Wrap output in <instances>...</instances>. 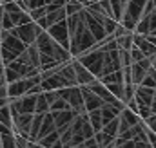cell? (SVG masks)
Masks as SVG:
<instances>
[{
  "label": "cell",
  "mask_w": 156,
  "mask_h": 148,
  "mask_svg": "<svg viewBox=\"0 0 156 148\" xmlns=\"http://www.w3.org/2000/svg\"><path fill=\"white\" fill-rule=\"evenodd\" d=\"M35 45H37V49H38L40 54H47V56H53L55 60H58V62H69L73 56H71V52L66 49V47H62L58 42H55L53 38L47 35V31H42L37 40H35Z\"/></svg>",
  "instance_id": "cell-1"
},
{
  "label": "cell",
  "mask_w": 156,
  "mask_h": 148,
  "mask_svg": "<svg viewBox=\"0 0 156 148\" xmlns=\"http://www.w3.org/2000/svg\"><path fill=\"white\" fill-rule=\"evenodd\" d=\"M27 45H24L18 38L15 36L11 31H0V56L4 65L16 60L18 54L26 49Z\"/></svg>",
  "instance_id": "cell-2"
},
{
  "label": "cell",
  "mask_w": 156,
  "mask_h": 148,
  "mask_svg": "<svg viewBox=\"0 0 156 148\" xmlns=\"http://www.w3.org/2000/svg\"><path fill=\"white\" fill-rule=\"evenodd\" d=\"M145 4H147V0H129L127 5H125V11L122 15L120 24L125 29L134 31V27H136V24H138V20H140L142 13L145 9Z\"/></svg>",
  "instance_id": "cell-3"
},
{
  "label": "cell",
  "mask_w": 156,
  "mask_h": 148,
  "mask_svg": "<svg viewBox=\"0 0 156 148\" xmlns=\"http://www.w3.org/2000/svg\"><path fill=\"white\" fill-rule=\"evenodd\" d=\"M104 54H105V51H102V49H98V47L94 45V47L89 49L87 52L76 56V60L85 67V69H89L96 78H100V76H102V67H104Z\"/></svg>",
  "instance_id": "cell-4"
},
{
  "label": "cell",
  "mask_w": 156,
  "mask_h": 148,
  "mask_svg": "<svg viewBox=\"0 0 156 148\" xmlns=\"http://www.w3.org/2000/svg\"><path fill=\"white\" fill-rule=\"evenodd\" d=\"M42 76L35 74V76H29V78H20L16 81H11L7 83V96L9 98H18V96H24V94H29L33 90L35 85H38Z\"/></svg>",
  "instance_id": "cell-5"
},
{
  "label": "cell",
  "mask_w": 156,
  "mask_h": 148,
  "mask_svg": "<svg viewBox=\"0 0 156 148\" xmlns=\"http://www.w3.org/2000/svg\"><path fill=\"white\" fill-rule=\"evenodd\" d=\"M42 31H44V29L40 27L37 22H33V20H31V22H27V24L16 25V27H13V29H11V33L18 38L24 45H31V43H35L37 36H38Z\"/></svg>",
  "instance_id": "cell-6"
},
{
  "label": "cell",
  "mask_w": 156,
  "mask_h": 148,
  "mask_svg": "<svg viewBox=\"0 0 156 148\" xmlns=\"http://www.w3.org/2000/svg\"><path fill=\"white\" fill-rule=\"evenodd\" d=\"M58 94L60 98H64L69 107L75 112H85L83 110V98H82V89L80 85H73V87H64V89H58Z\"/></svg>",
  "instance_id": "cell-7"
},
{
  "label": "cell",
  "mask_w": 156,
  "mask_h": 148,
  "mask_svg": "<svg viewBox=\"0 0 156 148\" xmlns=\"http://www.w3.org/2000/svg\"><path fill=\"white\" fill-rule=\"evenodd\" d=\"M45 31H47V35L53 38L55 42H58L62 47H66V49L69 51V29H67L66 18L60 20V22H56V24H53V25L47 27Z\"/></svg>",
  "instance_id": "cell-8"
},
{
  "label": "cell",
  "mask_w": 156,
  "mask_h": 148,
  "mask_svg": "<svg viewBox=\"0 0 156 148\" xmlns=\"http://www.w3.org/2000/svg\"><path fill=\"white\" fill-rule=\"evenodd\" d=\"M83 20H85V25H87V29L91 31V35L94 36L96 42H102V40H105L107 36H111V35H107L105 33V29H104V25H102V22L93 15V13H89L85 7H83Z\"/></svg>",
  "instance_id": "cell-9"
},
{
  "label": "cell",
  "mask_w": 156,
  "mask_h": 148,
  "mask_svg": "<svg viewBox=\"0 0 156 148\" xmlns=\"http://www.w3.org/2000/svg\"><path fill=\"white\" fill-rule=\"evenodd\" d=\"M134 33H138V35H154L156 33V11H145L142 16H140V20H138V24H136V27H134Z\"/></svg>",
  "instance_id": "cell-10"
},
{
  "label": "cell",
  "mask_w": 156,
  "mask_h": 148,
  "mask_svg": "<svg viewBox=\"0 0 156 148\" xmlns=\"http://www.w3.org/2000/svg\"><path fill=\"white\" fill-rule=\"evenodd\" d=\"M122 69V62H120V49H111L105 51L104 54V67H102V76L109 72H115ZM100 76V78H102Z\"/></svg>",
  "instance_id": "cell-11"
},
{
  "label": "cell",
  "mask_w": 156,
  "mask_h": 148,
  "mask_svg": "<svg viewBox=\"0 0 156 148\" xmlns=\"http://www.w3.org/2000/svg\"><path fill=\"white\" fill-rule=\"evenodd\" d=\"M31 121L33 114H13V132L27 137L31 130Z\"/></svg>",
  "instance_id": "cell-12"
},
{
  "label": "cell",
  "mask_w": 156,
  "mask_h": 148,
  "mask_svg": "<svg viewBox=\"0 0 156 148\" xmlns=\"http://www.w3.org/2000/svg\"><path fill=\"white\" fill-rule=\"evenodd\" d=\"M51 114H53L56 130H58V132H64V130L73 123V119L76 117L78 112H75L73 109H67V110H56V112H51Z\"/></svg>",
  "instance_id": "cell-13"
},
{
  "label": "cell",
  "mask_w": 156,
  "mask_h": 148,
  "mask_svg": "<svg viewBox=\"0 0 156 148\" xmlns=\"http://www.w3.org/2000/svg\"><path fill=\"white\" fill-rule=\"evenodd\" d=\"M71 65H73V71H75V76H76V83L80 85V87H85V85H89L91 81L96 79V76L91 72L89 69H85L76 58L71 60Z\"/></svg>",
  "instance_id": "cell-14"
},
{
  "label": "cell",
  "mask_w": 156,
  "mask_h": 148,
  "mask_svg": "<svg viewBox=\"0 0 156 148\" xmlns=\"http://www.w3.org/2000/svg\"><path fill=\"white\" fill-rule=\"evenodd\" d=\"M67 16V13H66V7H58V9H53V11H49L45 16H42L37 20V24H38L40 27L45 31L47 27H51L53 24H56V22H60V20H64Z\"/></svg>",
  "instance_id": "cell-15"
},
{
  "label": "cell",
  "mask_w": 156,
  "mask_h": 148,
  "mask_svg": "<svg viewBox=\"0 0 156 148\" xmlns=\"http://www.w3.org/2000/svg\"><path fill=\"white\" fill-rule=\"evenodd\" d=\"M154 90L156 89L145 87V85H136V89H134V99H136L138 107H140V105H144V107H151L153 98H154Z\"/></svg>",
  "instance_id": "cell-16"
},
{
  "label": "cell",
  "mask_w": 156,
  "mask_h": 148,
  "mask_svg": "<svg viewBox=\"0 0 156 148\" xmlns=\"http://www.w3.org/2000/svg\"><path fill=\"white\" fill-rule=\"evenodd\" d=\"M133 45L138 47L147 58H151V56H154L156 54V45L154 43H151L145 35H138V33H134V35H133Z\"/></svg>",
  "instance_id": "cell-17"
},
{
  "label": "cell",
  "mask_w": 156,
  "mask_h": 148,
  "mask_svg": "<svg viewBox=\"0 0 156 148\" xmlns=\"http://www.w3.org/2000/svg\"><path fill=\"white\" fill-rule=\"evenodd\" d=\"M82 89V98H83V110L85 112H91L94 110V109H100L102 105H104V101L93 92V90H89L87 87H80Z\"/></svg>",
  "instance_id": "cell-18"
},
{
  "label": "cell",
  "mask_w": 156,
  "mask_h": 148,
  "mask_svg": "<svg viewBox=\"0 0 156 148\" xmlns=\"http://www.w3.org/2000/svg\"><path fill=\"white\" fill-rule=\"evenodd\" d=\"M133 35H134V31H125V33H122V35H118V36H115V40H116V45H118V49L129 51V49L133 47Z\"/></svg>",
  "instance_id": "cell-19"
},
{
  "label": "cell",
  "mask_w": 156,
  "mask_h": 148,
  "mask_svg": "<svg viewBox=\"0 0 156 148\" xmlns=\"http://www.w3.org/2000/svg\"><path fill=\"white\" fill-rule=\"evenodd\" d=\"M87 119H89V123H91V128H93L94 132L102 130L104 123H102V114H100V109H94V110L87 112Z\"/></svg>",
  "instance_id": "cell-20"
},
{
  "label": "cell",
  "mask_w": 156,
  "mask_h": 148,
  "mask_svg": "<svg viewBox=\"0 0 156 148\" xmlns=\"http://www.w3.org/2000/svg\"><path fill=\"white\" fill-rule=\"evenodd\" d=\"M0 125H5V126L13 128V114H11L9 105H5V107L0 109Z\"/></svg>",
  "instance_id": "cell-21"
},
{
  "label": "cell",
  "mask_w": 156,
  "mask_h": 148,
  "mask_svg": "<svg viewBox=\"0 0 156 148\" xmlns=\"http://www.w3.org/2000/svg\"><path fill=\"white\" fill-rule=\"evenodd\" d=\"M35 112H37V114H45V112H49V103H47V99H45L44 92H38V94H37Z\"/></svg>",
  "instance_id": "cell-22"
},
{
  "label": "cell",
  "mask_w": 156,
  "mask_h": 148,
  "mask_svg": "<svg viewBox=\"0 0 156 148\" xmlns=\"http://www.w3.org/2000/svg\"><path fill=\"white\" fill-rule=\"evenodd\" d=\"M140 85H145V87L156 89V71L153 69V67L147 69V72H145V76H144V79H142Z\"/></svg>",
  "instance_id": "cell-23"
},
{
  "label": "cell",
  "mask_w": 156,
  "mask_h": 148,
  "mask_svg": "<svg viewBox=\"0 0 156 148\" xmlns=\"http://www.w3.org/2000/svg\"><path fill=\"white\" fill-rule=\"evenodd\" d=\"M102 130H104L107 136H111V137H116V136H118V117L111 119L109 123H105V125L102 126Z\"/></svg>",
  "instance_id": "cell-24"
},
{
  "label": "cell",
  "mask_w": 156,
  "mask_h": 148,
  "mask_svg": "<svg viewBox=\"0 0 156 148\" xmlns=\"http://www.w3.org/2000/svg\"><path fill=\"white\" fill-rule=\"evenodd\" d=\"M66 13L67 15H75V13H78V11H82L83 9V5L78 2V0H66Z\"/></svg>",
  "instance_id": "cell-25"
},
{
  "label": "cell",
  "mask_w": 156,
  "mask_h": 148,
  "mask_svg": "<svg viewBox=\"0 0 156 148\" xmlns=\"http://www.w3.org/2000/svg\"><path fill=\"white\" fill-rule=\"evenodd\" d=\"M67 109H71V107H69V103H67V101H66L64 98H60V96H58V98H56V99H55V101L51 103V107H49V110H51V112H56V110H67Z\"/></svg>",
  "instance_id": "cell-26"
},
{
  "label": "cell",
  "mask_w": 156,
  "mask_h": 148,
  "mask_svg": "<svg viewBox=\"0 0 156 148\" xmlns=\"http://www.w3.org/2000/svg\"><path fill=\"white\" fill-rule=\"evenodd\" d=\"M129 56H131V63H136V62H140V60L147 58V56H145V54H144L138 47H134V45L129 49Z\"/></svg>",
  "instance_id": "cell-27"
},
{
  "label": "cell",
  "mask_w": 156,
  "mask_h": 148,
  "mask_svg": "<svg viewBox=\"0 0 156 148\" xmlns=\"http://www.w3.org/2000/svg\"><path fill=\"white\" fill-rule=\"evenodd\" d=\"M144 130H145V136H147V141H149L151 148H156V132H153L145 123H144Z\"/></svg>",
  "instance_id": "cell-28"
},
{
  "label": "cell",
  "mask_w": 156,
  "mask_h": 148,
  "mask_svg": "<svg viewBox=\"0 0 156 148\" xmlns=\"http://www.w3.org/2000/svg\"><path fill=\"white\" fill-rule=\"evenodd\" d=\"M73 148H100V146L96 145V139L93 136V137H87L85 141H82L80 145H76V146H73Z\"/></svg>",
  "instance_id": "cell-29"
},
{
  "label": "cell",
  "mask_w": 156,
  "mask_h": 148,
  "mask_svg": "<svg viewBox=\"0 0 156 148\" xmlns=\"http://www.w3.org/2000/svg\"><path fill=\"white\" fill-rule=\"evenodd\" d=\"M27 148H47V146L40 145V143H37V141H27Z\"/></svg>",
  "instance_id": "cell-30"
},
{
  "label": "cell",
  "mask_w": 156,
  "mask_h": 148,
  "mask_svg": "<svg viewBox=\"0 0 156 148\" xmlns=\"http://www.w3.org/2000/svg\"><path fill=\"white\" fill-rule=\"evenodd\" d=\"M0 98H9L7 96V85H2L0 87Z\"/></svg>",
  "instance_id": "cell-31"
},
{
  "label": "cell",
  "mask_w": 156,
  "mask_h": 148,
  "mask_svg": "<svg viewBox=\"0 0 156 148\" xmlns=\"http://www.w3.org/2000/svg\"><path fill=\"white\" fill-rule=\"evenodd\" d=\"M151 114H156V90H154V98H153V103H151Z\"/></svg>",
  "instance_id": "cell-32"
},
{
  "label": "cell",
  "mask_w": 156,
  "mask_h": 148,
  "mask_svg": "<svg viewBox=\"0 0 156 148\" xmlns=\"http://www.w3.org/2000/svg\"><path fill=\"white\" fill-rule=\"evenodd\" d=\"M78 2H80V4H82L83 7H87V5H91L93 2H96V0H78Z\"/></svg>",
  "instance_id": "cell-33"
},
{
  "label": "cell",
  "mask_w": 156,
  "mask_h": 148,
  "mask_svg": "<svg viewBox=\"0 0 156 148\" xmlns=\"http://www.w3.org/2000/svg\"><path fill=\"white\" fill-rule=\"evenodd\" d=\"M5 105H9V98H0V109Z\"/></svg>",
  "instance_id": "cell-34"
},
{
  "label": "cell",
  "mask_w": 156,
  "mask_h": 148,
  "mask_svg": "<svg viewBox=\"0 0 156 148\" xmlns=\"http://www.w3.org/2000/svg\"><path fill=\"white\" fill-rule=\"evenodd\" d=\"M151 67L156 71V54H154V56H151Z\"/></svg>",
  "instance_id": "cell-35"
},
{
  "label": "cell",
  "mask_w": 156,
  "mask_h": 148,
  "mask_svg": "<svg viewBox=\"0 0 156 148\" xmlns=\"http://www.w3.org/2000/svg\"><path fill=\"white\" fill-rule=\"evenodd\" d=\"M2 2H4V0H0V5H2Z\"/></svg>",
  "instance_id": "cell-36"
},
{
  "label": "cell",
  "mask_w": 156,
  "mask_h": 148,
  "mask_svg": "<svg viewBox=\"0 0 156 148\" xmlns=\"http://www.w3.org/2000/svg\"><path fill=\"white\" fill-rule=\"evenodd\" d=\"M13 2H18V0H13Z\"/></svg>",
  "instance_id": "cell-37"
}]
</instances>
